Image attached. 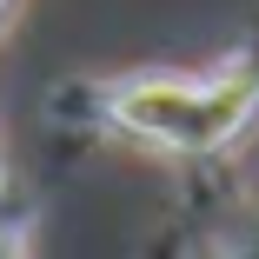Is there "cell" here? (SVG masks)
Wrapping results in <instances>:
<instances>
[{"instance_id":"1","label":"cell","mask_w":259,"mask_h":259,"mask_svg":"<svg viewBox=\"0 0 259 259\" xmlns=\"http://www.w3.org/2000/svg\"><path fill=\"white\" fill-rule=\"evenodd\" d=\"M259 107V80H126L113 93V120L140 140H160L180 153H213L226 146Z\"/></svg>"}]
</instances>
